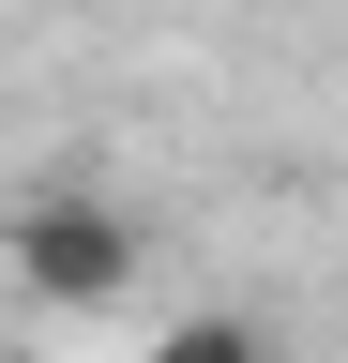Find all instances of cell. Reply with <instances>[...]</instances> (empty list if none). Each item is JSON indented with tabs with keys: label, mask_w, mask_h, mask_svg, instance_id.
I'll use <instances>...</instances> for the list:
<instances>
[{
	"label": "cell",
	"mask_w": 348,
	"mask_h": 363,
	"mask_svg": "<svg viewBox=\"0 0 348 363\" xmlns=\"http://www.w3.org/2000/svg\"><path fill=\"white\" fill-rule=\"evenodd\" d=\"M0 272H16V303H46V318H121L137 303V212L106 197V182H30L16 212H0Z\"/></svg>",
	"instance_id": "obj_1"
},
{
	"label": "cell",
	"mask_w": 348,
	"mask_h": 363,
	"mask_svg": "<svg viewBox=\"0 0 348 363\" xmlns=\"http://www.w3.org/2000/svg\"><path fill=\"white\" fill-rule=\"evenodd\" d=\"M137 363H288V348L257 333V318H167V333H152Z\"/></svg>",
	"instance_id": "obj_2"
}]
</instances>
